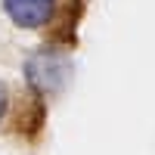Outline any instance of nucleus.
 Returning a JSON list of instances; mask_svg holds the SVG:
<instances>
[{"label": "nucleus", "mask_w": 155, "mask_h": 155, "mask_svg": "<svg viewBox=\"0 0 155 155\" xmlns=\"http://www.w3.org/2000/svg\"><path fill=\"white\" fill-rule=\"evenodd\" d=\"M25 74H28V84H31L34 93L56 90L68 78V62L56 53H34L28 59V65H25Z\"/></svg>", "instance_id": "nucleus-1"}, {"label": "nucleus", "mask_w": 155, "mask_h": 155, "mask_svg": "<svg viewBox=\"0 0 155 155\" xmlns=\"http://www.w3.org/2000/svg\"><path fill=\"white\" fill-rule=\"evenodd\" d=\"M3 12L19 28H44L56 16V0H3Z\"/></svg>", "instance_id": "nucleus-2"}, {"label": "nucleus", "mask_w": 155, "mask_h": 155, "mask_svg": "<svg viewBox=\"0 0 155 155\" xmlns=\"http://www.w3.org/2000/svg\"><path fill=\"white\" fill-rule=\"evenodd\" d=\"M3 112H6V87L0 84V118H3Z\"/></svg>", "instance_id": "nucleus-3"}]
</instances>
